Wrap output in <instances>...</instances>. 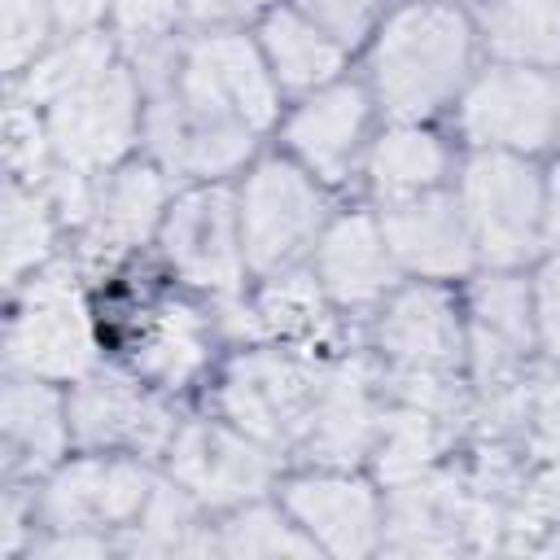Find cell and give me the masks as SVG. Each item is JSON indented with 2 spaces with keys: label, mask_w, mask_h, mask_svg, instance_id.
<instances>
[{
  "label": "cell",
  "mask_w": 560,
  "mask_h": 560,
  "mask_svg": "<svg viewBox=\"0 0 560 560\" xmlns=\"http://www.w3.org/2000/svg\"><path fill=\"white\" fill-rule=\"evenodd\" d=\"M175 92L197 122H241L262 131L276 118V83L245 35H201L184 44Z\"/></svg>",
  "instance_id": "cell-4"
},
{
  "label": "cell",
  "mask_w": 560,
  "mask_h": 560,
  "mask_svg": "<svg viewBox=\"0 0 560 560\" xmlns=\"http://www.w3.org/2000/svg\"><path fill=\"white\" fill-rule=\"evenodd\" d=\"M376 9L381 0H298V13H306L341 48H354L368 35V26L376 22Z\"/></svg>",
  "instance_id": "cell-37"
},
{
  "label": "cell",
  "mask_w": 560,
  "mask_h": 560,
  "mask_svg": "<svg viewBox=\"0 0 560 560\" xmlns=\"http://www.w3.org/2000/svg\"><path fill=\"white\" fill-rule=\"evenodd\" d=\"M459 206L468 214L472 241L490 267L525 262L538 245V219H542V188L529 162L486 149L464 166V192Z\"/></svg>",
  "instance_id": "cell-5"
},
{
  "label": "cell",
  "mask_w": 560,
  "mask_h": 560,
  "mask_svg": "<svg viewBox=\"0 0 560 560\" xmlns=\"http://www.w3.org/2000/svg\"><path fill=\"white\" fill-rule=\"evenodd\" d=\"M538 337V315L529 284L516 276H486L472 284V332L468 354L481 394L516 385L525 372V359Z\"/></svg>",
  "instance_id": "cell-13"
},
{
  "label": "cell",
  "mask_w": 560,
  "mask_h": 560,
  "mask_svg": "<svg viewBox=\"0 0 560 560\" xmlns=\"http://www.w3.org/2000/svg\"><path fill=\"white\" fill-rule=\"evenodd\" d=\"M175 13H179V0H114V22L127 44L162 39Z\"/></svg>",
  "instance_id": "cell-39"
},
{
  "label": "cell",
  "mask_w": 560,
  "mask_h": 560,
  "mask_svg": "<svg viewBox=\"0 0 560 560\" xmlns=\"http://www.w3.org/2000/svg\"><path fill=\"white\" fill-rule=\"evenodd\" d=\"M376 346L385 350L389 368H420V372H459L464 363V328L455 319V306L446 293L416 284L402 289L381 324Z\"/></svg>",
  "instance_id": "cell-17"
},
{
  "label": "cell",
  "mask_w": 560,
  "mask_h": 560,
  "mask_svg": "<svg viewBox=\"0 0 560 560\" xmlns=\"http://www.w3.org/2000/svg\"><path fill=\"white\" fill-rule=\"evenodd\" d=\"M385 232L368 214H346L337 219L324 241H319V284L332 302L341 306H368L394 284V262H389Z\"/></svg>",
  "instance_id": "cell-21"
},
{
  "label": "cell",
  "mask_w": 560,
  "mask_h": 560,
  "mask_svg": "<svg viewBox=\"0 0 560 560\" xmlns=\"http://www.w3.org/2000/svg\"><path fill=\"white\" fill-rule=\"evenodd\" d=\"M534 315H538V337H542V346L560 359V254L538 271V284H534Z\"/></svg>",
  "instance_id": "cell-40"
},
{
  "label": "cell",
  "mask_w": 560,
  "mask_h": 560,
  "mask_svg": "<svg viewBox=\"0 0 560 560\" xmlns=\"http://www.w3.org/2000/svg\"><path fill=\"white\" fill-rule=\"evenodd\" d=\"M35 556L48 560H66V556H109V542L101 538V529H57V538L35 542Z\"/></svg>",
  "instance_id": "cell-41"
},
{
  "label": "cell",
  "mask_w": 560,
  "mask_h": 560,
  "mask_svg": "<svg viewBox=\"0 0 560 560\" xmlns=\"http://www.w3.org/2000/svg\"><path fill=\"white\" fill-rule=\"evenodd\" d=\"M166 201V179L153 166H122L105 184H96L92 219L83 223V258L88 262H114L127 249H136Z\"/></svg>",
  "instance_id": "cell-19"
},
{
  "label": "cell",
  "mask_w": 560,
  "mask_h": 560,
  "mask_svg": "<svg viewBox=\"0 0 560 560\" xmlns=\"http://www.w3.org/2000/svg\"><path fill=\"white\" fill-rule=\"evenodd\" d=\"M271 455L258 438L210 420H188L171 438V477L206 508L254 499L271 481Z\"/></svg>",
  "instance_id": "cell-9"
},
{
  "label": "cell",
  "mask_w": 560,
  "mask_h": 560,
  "mask_svg": "<svg viewBox=\"0 0 560 560\" xmlns=\"http://www.w3.org/2000/svg\"><path fill=\"white\" fill-rule=\"evenodd\" d=\"M162 254L188 284L232 298L241 284V262H245L241 214L232 206V192L210 184V188L179 197L162 228Z\"/></svg>",
  "instance_id": "cell-8"
},
{
  "label": "cell",
  "mask_w": 560,
  "mask_h": 560,
  "mask_svg": "<svg viewBox=\"0 0 560 560\" xmlns=\"http://www.w3.org/2000/svg\"><path fill=\"white\" fill-rule=\"evenodd\" d=\"M262 48L284 88H315L341 70V44L324 35L306 13L280 9L262 22Z\"/></svg>",
  "instance_id": "cell-25"
},
{
  "label": "cell",
  "mask_w": 560,
  "mask_h": 560,
  "mask_svg": "<svg viewBox=\"0 0 560 560\" xmlns=\"http://www.w3.org/2000/svg\"><path fill=\"white\" fill-rule=\"evenodd\" d=\"M153 486L158 481L136 459H74L44 486L39 516L48 529H127Z\"/></svg>",
  "instance_id": "cell-11"
},
{
  "label": "cell",
  "mask_w": 560,
  "mask_h": 560,
  "mask_svg": "<svg viewBox=\"0 0 560 560\" xmlns=\"http://www.w3.org/2000/svg\"><path fill=\"white\" fill-rule=\"evenodd\" d=\"M547 236L560 245V166L551 171V192H547Z\"/></svg>",
  "instance_id": "cell-45"
},
{
  "label": "cell",
  "mask_w": 560,
  "mask_h": 560,
  "mask_svg": "<svg viewBox=\"0 0 560 560\" xmlns=\"http://www.w3.org/2000/svg\"><path fill=\"white\" fill-rule=\"evenodd\" d=\"M560 118V96L556 88L538 74V70H490L472 83V92L464 96L459 122L468 131V140L486 144V149H521L534 153L551 140Z\"/></svg>",
  "instance_id": "cell-10"
},
{
  "label": "cell",
  "mask_w": 560,
  "mask_h": 560,
  "mask_svg": "<svg viewBox=\"0 0 560 560\" xmlns=\"http://www.w3.org/2000/svg\"><path fill=\"white\" fill-rule=\"evenodd\" d=\"M381 429L376 411V376L368 359H346L324 372L311 424L302 433V451L319 464H359Z\"/></svg>",
  "instance_id": "cell-14"
},
{
  "label": "cell",
  "mask_w": 560,
  "mask_h": 560,
  "mask_svg": "<svg viewBox=\"0 0 560 560\" xmlns=\"http://www.w3.org/2000/svg\"><path fill=\"white\" fill-rule=\"evenodd\" d=\"M385 547L398 556H442L468 547V481L424 472L394 486Z\"/></svg>",
  "instance_id": "cell-16"
},
{
  "label": "cell",
  "mask_w": 560,
  "mask_h": 560,
  "mask_svg": "<svg viewBox=\"0 0 560 560\" xmlns=\"http://www.w3.org/2000/svg\"><path fill=\"white\" fill-rule=\"evenodd\" d=\"M363 127H368V96L363 88L354 83H337L319 96H311L284 127L289 144L298 149V158L324 175V179H346L354 153H359V140H363Z\"/></svg>",
  "instance_id": "cell-20"
},
{
  "label": "cell",
  "mask_w": 560,
  "mask_h": 560,
  "mask_svg": "<svg viewBox=\"0 0 560 560\" xmlns=\"http://www.w3.org/2000/svg\"><path fill=\"white\" fill-rule=\"evenodd\" d=\"M254 319H258V337H311L319 332L324 319V298L319 284L306 271H284L276 276L258 302H254Z\"/></svg>",
  "instance_id": "cell-31"
},
{
  "label": "cell",
  "mask_w": 560,
  "mask_h": 560,
  "mask_svg": "<svg viewBox=\"0 0 560 560\" xmlns=\"http://www.w3.org/2000/svg\"><path fill=\"white\" fill-rule=\"evenodd\" d=\"M315 547H319L315 538H302L271 508H245L219 534L223 556H315Z\"/></svg>",
  "instance_id": "cell-32"
},
{
  "label": "cell",
  "mask_w": 560,
  "mask_h": 560,
  "mask_svg": "<svg viewBox=\"0 0 560 560\" xmlns=\"http://www.w3.org/2000/svg\"><path fill=\"white\" fill-rule=\"evenodd\" d=\"M284 503L332 556H368L381 538L376 494L354 477H298L289 481Z\"/></svg>",
  "instance_id": "cell-18"
},
{
  "label": "cell",
  "mask_w": 560,
  "mask_h": 560,
  "mask_svg": "<svg viewBox=\"0 0 560 560\" xmlns=\"http://www.w3.org/2000/svg\"><path fill=\"white\" fill-rule=\"evenodd\" d=\"M385 389L394 394V402L420 407L446 424H459L468 416V394L459 372H420V368H385Z\"/></svg>",
  "instance_id": "cell-33"
},
{
  "label": "cell",
  "mask_w": 560,
  "mask_h": 560,
  "mask_svg": "<svg viewBox=\"0 0 560 560\" xmlns=\"http://www.w3.org/2000/svg\"><path fill=\"white\" fill-rule=\"evenodd\" d=\"M381 232H385L389 254L402 267L420 271V276L468 271L472 249H477L464 206L455 197H442V192H420V197L389 201V210L381 219Z\"/></svg>",
  "instance_id": "cell-15"
},
{
  "label": "cell",
  "mask_w": 560,
  "mask_h": 560,
  "mask_svg": "<svg viewBox=\"0 0 560 560\" xmlns=\"http://www.w3.org/2000/svg\"><path fill=\"white\" fill-rule=\"evenodd\" d=\"M52 13L44 0H4V70L18 74L48 39Z\"/></svg>",
  "instance_id": "cell-36"
},
{
  "label": "cell",
  "mask_w": 560,
  "mask_h": 560,
  "mask_svg": "<svg viewBox=\"0 0 560 560\" xmlns=\"http://www.w3.org/2000/svg\"><path fill=\"white\" fill-rule=\"evenodd\" d=\"M66 411H70V433L92 451L122 446V451L153 455V451L171 446V438H175L171 407L158 402L149 389H140L122 372L83 376L79 389L70 394Z\"/></svg>",
  "instance_id": "cell-12"
},
{
  "label": "cell",
  "mask_w": 560,
  "mask_h": 560,
  "mask_svg": "<svg viewBox=\"0 0 560 560\" xmlns=\"http://www.w3.org/2000/svg\"><path fill=\"white\" fill-rule=\"evenodd\" d=\"M442 171H446V149L420 127H394L389 136L376 140L372 162H368L372 188L385 201H402V197L429 192L442 179Z\"/></svg>",
  "instance_id": "cell-28"
},
{
  "label": "cell",
  "mask_w": 560,
  "mask_h": 560,
  "mask_svg": "<svg viewBox=\"0 0 560 560\" xmlns=\"http://www.w3.org/2000/svg\"><path fill=\"white\" fill-rule=\"evenodd\" d=\"M44 4L61 26H92L114 0H44Z\"/></svg>",
  "instance_id": "cell-43"
},
{
  "label": "cell",
  "mask_w": 560,
  "mask_h": 560,
  "mask_svg": "<svg viewBox=\"0 0 560 560\" xmlns=\"http://www.w3.org/2000/svg\"><path fill=\"white\" fill-rule=\"evenodd\" d=\"M525 451L560 459V381H538L529 420H525Z\"/></svg>",
  "instance_id": "cell-38"
},
{
  "label": "cell",
  "mask_w": 560,
  "mask_h": 560,
  "mask_svg": "<svg viewBox=\"0 0 560 560\" xmlns=\"http://www.w3.org/2000/svg\"><path fill=\"white\" fill-rule=\"evenodd\" d=\"M140 118V79L127 66H109L92 83L66 92L48 105V140L61 166L70 171H105L114 166L131 140Z\"/></svg>",
  "instance_id": "cell-6"
},
{
  "label": "cell",
  "mask_w": 560,
  "mask_h": 560,
  "mask_svg": "<svg viewBox=\"0 0 560 560\" xmlns=\"http://www.w3.org/2000/svg\"><path fill=\"white\" fill-rule=\"evenodd\" d=\"M0 429H4V472H44L70 433V411L61 398L44 385V376H9L4 402H0Z\"/></svg>",
  "instance_id": "cell-22"
},
{
  "label": "cell",
  "mask_w": 560,
  "mask_h": 560,
  "mask_svg": "<svg viewBox=\"0 0 560 560\" xmlns=\"http://www.w3.org/2000/svg\"><path fill=\"white\" fill-rule=\"evenodd\" d=\"M319 385L324 368L298 350H245L223 372L219 407L262 446H293L311 424Z\"/></svg>",
  "instance_id": "cell-2"
},
{
  "label": "cell",
  "mask_w": 560,
  "mask_h": 560,
  "mask_svg": "<svg viewBox=\"0 0 560 560\" xmlns=\"http://www.w3.org/2000/svg\"><path fill=\"white\" fill-rule=\"evenodd\" d=\"M52 249V201L48 192L22 188L18 179L4 188V280L18 284L35 271Z\"/></svg>",
  "instance_id": "cell-30"
},
{
  "label": "cell",
  "mask_w": 560,
  "mask_h": 560,
  "mask_svg": "<svg viewBox=\"0 0 560 560\" xmlns=\"http://www.w3.org/2000/svg\"><path fill=\"white\" fill-rule=\"evenodd\" d=\"M127 556H206L219 551V538L206 534L197 516V499L175 486H153L144 512L127 525V538L118 542Z\"/></svg>",
  "instance_id": "cell-24"
},
{
  "label": "cell",
  "mask_w": 560,
  "mask_h": 560,
  "mask_svg": "<svg viewBox=\"0 0 560 560\" xmlns=\"http://www.w3.org/2000/svg\"><path fill=\"white\" fill-rule=\"evenodd\" d=\"M241 249L254 271L293 262L324 223V197L289 162H262L241 192Z\"/></svg>",
  "instance_id": "cell-7"
},
{
  "label": "cell",
  "mask_w": 560,
  "mask_h": 560,
  "mask_svg": "<svg viewBox=\"0 0 560 560\" xmlns=\"http://www.w3.org/2000/svg\"><path fill=\"white\" fill-rule=\"evenodd\" d=\"M131 359L144 376L179 389L210 359V319L188 302H158L144 319H136Z\"/></svg>",
  "instance_id": "cell-23"
},
{
  "label": "cell",
  "mask_w": 560,
  "mask_h": 560,
  "mask_svg": "<svg viewBox=\"0 0 560 560\" xmlns=\"http://www.w3.org/2000/svg\"><path fill=\"white\" fill-rule=\"evenodd\" d=\"M48 153H52L48 122L35 118L31 101L9 92V105H4V158H9L13 179H26V184L44 179L48 175Z\"/></svg>",
  "instance_id": "cell-34"
},
{
  "label": "cell",
  "mask_w": 560,
  "mask_h": 560,
  "mask_svg": "<svg viewBox=\"0 0 560 560\" xmlns=\"http://www.w3.org/2000/svg\"><path fill=\"white\" fill-rule=\"evenodd\" d=\"M109 66H114L109 39L96 35V31H83V35H74L70 44L52 48L48 57H39V61L26 70V79L18 83L13 96H22V101H31V105H52V101H61L66 92H74V88L92 83L96 74H105Z\"/></svg>",
  "instance_id": "cell-29"
},
{
  "label": "cell",
  "mask_w": 560,
  "mask_h": 560,
  "mask_svg": "<svg viewBox=\"0 0 560 560\" xmlns=\"http://www.w3.org/2000/svg\"><path fill=\"white\" fill-rule=\"evenodd\" d=\"M451 429L455 424H446V420H438L420 407H407V402H398L394 411H381V429H376V438H381V446H376L381 481L402 486L411 477L433 472V459L442 455Z\"/></svg>",
  "instance_id": "cell-27"
},
{
  "label": "cell",
  "mask_w": 560,
  "mask_h": 560,
  "mask_svg": "<svg viewBox=\"0 0 560 560\" xmlns=\"http://www.w3.org/2000/svg\"><path fill=\"white\" fill-rule=\"evenodd\" d=\"M4 359L13 372L44 381H70L92 368L96 337L70 262H57L26 284L9 324Z\"/></svg>",
  "instance_id": "cell-3"
},
{
  "label": "cell",
  "mask_w": 560,
  "mask_h": 560,
  "mask_svg": "<svg viewBox=\"0 0 560 560\" xmlns=\"http://www.w3.org/2000/svg\"><path fill=\"white\" fill-rule=\"evenodd\" d=\"M490 52L521 66L560 61V0H486L481 9Z\"/></svg>",
  "instance_id": "cell-26"
},
{
  "label": "cell",
  "mask_w": 560,
  "mask_h": 560,
  "mask_svg": "<svg viewBox=\"0 0 560 560\" xmlns=\"http://www.w3.org/2000/svg\"><path fill=\"white\" fill-rule=\"evenodd\" d=\"M4 551H18L22 547V490L13 486L4 494V538H0Z\"/></svg>",
  "instance_id": "cell-44"
},
{
  "label": "cell",
  "mask_w": 560,
  "mask_h": 560,
  "mask_svg": "<svg viewBox=\"0 0 560 560\" xmlns=\"http://www.w3.org/2000/svg\"><path fill=\"white\" fill-rule=\"evenodd\" d=\"M560 529V459H551L538 477H529L508 508V534H525L512 547H529V534Z\"/></svg>",
  "instance_id": "cell-35"
},
{
  "label": "cell",
  "mask_w": 560,
  "mask_h": 560,
  "mask_svg": "<svg viewBox=\"0 0 560 560\" xmlns=\"http://www.w3.org/2000/svg\"><path fill=\"white\" fill-rule=\"evenodd\" d=\"M472 31L455 9L407 4L381 31L372 79L394 118H424L464 83Z\"/></svg>",
  "instance_id": "cell-1"
},
{
  "label": "cell",
  "mask_w": 560,
  "mask_h": 560,
  "mask_svg": "<svg viewBox=\"0 0 560 560\" xmlns=\"http://www.w3.org/2000/svg\"><path fill=\"white\" fill-rule=\"evenodd\" d=\"M271 0H188V18L192 22H241L254 18L258 9H267Z\"/></svg>",
  "instance_id": "cell-42"
}]
</instances>
